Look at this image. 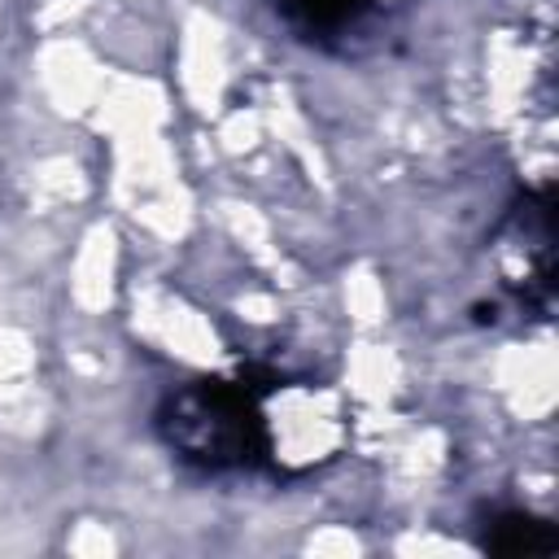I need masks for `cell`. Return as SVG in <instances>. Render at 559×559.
<instances>
[{
	"mask_svg": "<svg viewBox=\"0 0 559 559\" xmlns=\"http://www.w3.org/2000/svg\"><path fill=\"white\" fill-rule=\"evenodd\" d=\"M284 26L301 39H336L371 9V0H271Z\"/></svg>",
	"mask_w": 559,
	"mask_h": 559,
	"instance_id": "cell-2",
	"label": "cell"
},
{
	"mask_svg": "<svg viewBox=\"0 0 559 559\" xmlns=\"http://www.w3.org/2000/svg\"><path fill=\"white\" fill-rule=\"evenodd\" d=\"M284 380L245 371L236 380L201 376L179 389H170L157 402L153 428L166 441V450L205 472V476H236L271 467L275 454V428H271V397Z\"/></svg>",
	"mask_w": 559,
	"mask_h": 559,
	"instance_id": "cell-1",
	"label": "cell"
},
{
	"mask_svg": "<svg viewBox=\"0 0 559 559\" xmlns=\"http://www.w3.org/2000/svg\"><path fill=\"white\" fill-rule=\"evenodd\" d=\"M476 542L493 555H555L559 550V533L528 511H489Z\"/></svg>",
	"mask_w": 559,
	"mask_h": 559,
	"instance_id": "cell-3",
	"label": "cell"
}]
</instances>
